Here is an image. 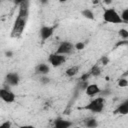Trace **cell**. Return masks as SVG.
Instances as JSON below:
<instances>
[{
    "instance_id": "cell-14",
    "label": "cell",
    "mask_w": 128,
    "mask_h": 128,
    "mask_svg": "<svg viewBox=\"0 0 128 128\" xmlns=\"http://www.w3.org/2000/svg\"><path fill=\"white\" fill-rule=\"evenodd\" d=\"M78 71H79V66L74 65V66H71V67L67 68L66 71H65V74L68 77H73L78 73Z\"/></svg>"
},
{
    "instance_id": "cell-20",
    "label": "cell",
    "mask_w": 128,
    "mask_h": 128,
    "mask_svg": "<svg viewBox=\"0 0 128 128\" xmlns=\"http://www.w3.org/2000/svg\"><path fill=\"white\" fill-rule=\"evenodd\" d=\"M118 33H119L120 37H122L123 39L128 38V30H126V29H124V28H121V29L118 31Z\"/></svg>"
},
{
    "instance_id": "cell-28",
    "label": "cell",
    "mask_w": 128,
    "mask_h": 128,
    "mask_svg": "<svg viewBox=\"0 0 128 128\" xmlns=\"http://www.w3.org/2000/svg\"><path fill=\"white\" fill-rule=\"evenodd\" d=\"M6 55H7V57H12V52L11 51H7Z\"/></svg>"
},
{
    "instance_id": "cell-9",
    "label": "cell",
    "mask_w": 128,
    "mask_h": 128,
    "mask_svg": "<svg viewBox=\"0 0 128 128\" xmlns=\"http://www.w3.org/2000/svg\"><path fill=\"white\" fill-rule=\"evenodd\" d=\"M85 92H86V94L88 96H93V95L99 94L101 92V89L97 84H89L85 88Z\"/></svg>"
},
{
    "instance_id": "cell-12",
    "label": "cell",
    "mask_w": 128,
    "mask_h": 128,
    "mask_svg": "<svg viewBox=\"0 0 128 128\" xmlns=\"http://www.w3.org/2000/svg\"><path fill=\"white\" fill-rule=\"evenodd\" d=\"M49 70H50L49 66H48L47 64H45V63H40V64H38V65L36 66V69H35L36 73H38V74H42V75H46V74H48Z\"/></svg>"
},
{
    "instance_id": "cell-8",
    "label": "cell",
    "mask_w": 128,
    "mask_h": 128,
    "mask_svg": "<svg viewBox=\"0 0 128 128\" xmlns=\"http://www.w3.org/2000/svg\"><path fill=\"white\" fill-rule=\"evenodd\" d=\"M20 81L19 75L17 73H8L6 76V83L10 86H16L18 85Z\"/></svg>"
},
{
    "instance_id": "cell-17",
    "label": "cell",
    "mask_w": 128,
    "mask_h": 128,
    "mask_svg": "<svg viewBox=\"0 0 128 128\" xmlns=\"http://www.w3.org/2000/svg\"><path fill=\"white\" fill-rule=\"evenodd\" d=\"M85 125H86L87 127H96V126L98 125V123H97L96 119H94V118H89V119L86 120Z\"/></svg>"
},
{
    "instance_id": "cell-7",
    "label": "cell",
    "mask_w": 128,
    "mask_h": 128,
    "mask_svg": "<svg viewBox=\"0 0 128 128\" xmlns=\"http://www.w3.org/2000/svg\"><path fill=\"white\" fill-rule=\"evenodd\" d=\"M54 32V27L52 26H43L40 29V37L42 40H47L49 39Z\"/></svg>"
},
{
    "instance_id": "cell-23",
    "label": "cell",
    "mask_w": 128,
    "mask_h": 128,
    "mask_svg": "<svg viewBox=\"0 0 128 128\" xmlns=\"http://www.w3.org/2000/svg\"><path fill=\"white\" fill-rule=\"evenodd\" d=\"M108 62H109V59H108L107 56H103V57L101 58V63H102L103 65H107Z\"/></svg>"
},
{
    "instance_id": "cell-5",
    "label": "cell",
    "mask_w": 128,
    "mask_h": 128,
    "mask_svg": "<svg viewBox=\"0 0 128 128\" xmlns=\"http://www.w3.org/2000/svg\"><path fill=\"white\" fill-rule=\"evenodd\" d=\"M0 98L6 102V103H13L15 101V94L10 91L9 89H5V88H1L0 89Z\"/></svg>"
},
{
    "instance_id": "cell-4",
    "label": "cell",
    "mask_w": 128,
    "mask_h": 128,
    "mask_svg": "<svg viewBox=\"0 0 128 128\" xmlns=\"http://www.w3.org/2000/svg\"><path fill=\"white\" fill-rule=\"evenodd\" d=\"M66 61V57L63 54H58V53H52L48 56V62L53 66V67H59L64 62Z\"/></svg>"
},
{
    "instance_id": "cell-25",
    "label": "cell",
    "mask_w": 128,
    "mask_h": 128,
    "mask_svg": "<svg viewBox=\"0 0 128 128\" xmlns=\"http://www.w3.org/2000/svg\"><path fill=\"white\" fill-rule=\"evenodd\" d=\"M26 1H31V0H14V2H15V4H16V5H20L21 3L26 2Z\"/></svg>"
},
{
    "instance_id": "cell-21",
    "label": "cell",
    "mask_w": 128,
    "mask_h": 128,
    "mask_svg": "<svg viewBox=\"0 0 128 128\" xmlns=\"http://www.w3.org/2000/svg\"><path fill=\"white\" fill-rule=\"evenodd\" d=\"M84 47H85V44L83 42H78L74 45V48L76 50H82V49H84Z\"/></svg>"
},
{
    "instance_id": "cell-1",
    "label": "cell",
    "mask_w": 128,
    "mask_h": 128,
    "mask_svg": "<svg viewBox=\"0 0 128 128\" xmlns=\"http://www.w3.org/2000/svg\"><path fill=\"white\" fill-rule=\"evenodd\" d=\"M27 18L28 17H24V16H20V15L17 16L16 20L14 21L12 30H11V37L12 38H19L22 35L23 30L26 26Z\"/></svg>"
},
{
    "instance_id": "cell-29",
    "label": "cell",
    "mask_w": 128,
    "mask_h": 128,
    "mask_svg": "<svg viewBox=\"0 0 128 128\" xmlns=\"http://www.w3.org/2000/svg\"><path fill=\"white\" fill-rule=\"evenodd\" d=\"M100 2V0H92V3L95 5V4H98Z\"/></svg>"
},
{
    "instance_id": "cell-27",
    "label": "cell",
    "mask_w": 128,
    "mask_h": 128,
    "mask_svg": "<svg viewBox=\"0 0 128 128\" xmlns=\"http://www.w3.org/2000/svg\"><path fill=\"white\" fill-rule=\"evenodd\" d=\"M103 1H104V3L107 4V5H109V4L112 3V0H103Z\"/></svg>"
},
{
    "instance_id": "cell-18",
    "label": "cell",
    "mask_w": 128,
    "mask_h": 128,
    "mask_svg": "<svg viewBox=\"0 0 128 128\" xmlns=\"http://www.w3.org/2000/svg\"><path fill=\"white\" fill-rule=\"evenodd\" d=\"M118 86H119V87H122V88L127 87V86H128V80L125 79V78H120V79L118 80Z\"/></svg>"
},
{
    "instance_id": "cell-2",
    "label": "cell",
    "mask_w": 128,
    "mask_h": 128,
    "mask_svg": "<svg viewBox=\"0 0 128 128\" xmlns=\"http://www.w3.org/2000/svg\"><path fill=\"white\" fill-rule=\"evenodd\" d=\"M103 20L107 23H112V24H121V23H123V20L121 19V16L113 8H108L104 11Z\"/></svg>"
},
{
    "instance_id": "cell-19",
    "label": "cell",
    "mask_w": 128,
    "mask_h": 128,
    "mask_svg": "<svg viewBox=\"0 0 128 128\" xmlns=\"http://www.w3.org/2000/svg\"><path fill=\"white\" fill-rule=\"evenodd\" d=\"M120 16H121V19L123 20V22H127L128 23V8L124 9Z\"/></svg>"
},
{
    "instance_id": "cell-24",
    "label": "cell",
    "mask_w": 128,
    "mask_h": 128,
    "mask_svg": "<svg viewBox=\"0 0 128 128\" xmlns=\"http://www.w3.org/2000/svg\"><path fill=\"white\" fill-rule=\"evenodd\" d=\"M10 126H11V124H10V122H8V121H6V122H4V123H2V124L0 125L1 128H9Z\"/></svg>"
},
{
    "instance_id": "cell-15",
    "label": "cell",
    "mask_w": 128,
    "mask_h": 128,
    "mask_svg": "<svg viewBox=\"0 0 128 128\" xmlns=\"http://www.w3.org/2000/svg\"><path fill=\"white\" fill-rule=\"evenodd\" d=\"M81 14H82V16H84L87 19H90V20H93L94 19V14H93V12L90 9H84L81 12Z\"/></svg>"
},
{
    "instance_id": "cell-6",
    "label": "cell",
    "mask_w": 128,
    "mask_h": 128,
    "mask_svg": "<svg viewBox=\"0 0 128 128\" xmlns=\"http://www.w3.org/2000/svg\"><path fill=\"white\" fill-rule=\"evenodd\" d=\"M73 49H74V45H73L72 43L67 42V41H64V42H62V43L58 46V48H57V50H56V53H58V54H63V55H67V54H70V53L73 51Z\"/></svg>"
},
{
    "instance_id": "cell-26",
    "label": "cell",
    "mask_w": 128,
    "mask_h": 128,
    "mask_svg": "<svg viewBox=\"0 0 128 128\" xmlns=\"http://www.w3.org/2000/svg\"><path fill=\"white\" fill-rule=\"evenodd\" d=\"M42 82H43V83H48V82H49V78L43 77V78H42Z\"/></svg>"
},
{
    "instance_id": "cell-11",
    "label": "cell",
    "mask_w": 128,
    "mask_h": 128,
    "mask_svg": "<svg viewBox=\"0 0 128 128\" xmlns=\"http://www.w3.org/2000/svg\"><path fill=\"white\" fill-rule=\"evenodd\" d=\"M29 2L30 1H26L23 2L19 5V13L18 15L20 16H24V17H28V13H29Z\"/></svg>"
},
{
    "instance_id": "cell-30",
    "label": "cell",
    "mask_w": 128,
    "mask_h": 128,
    "mask_svg": "<svg viewBox=\"0 0 128 128\" xmlns=\"http://www.w3.org/2000/svg\"><path fill=\"white\" fill-rule=\"evenodd\" d=\"M60 3H65V2H67V1H69V0H58Z\"/></svg>"
},
{
    "instance_id": "cell-22",
    "label": "cell",
    "mask_w": 128,
    "mask_h": 128,
    "mask_svg": "<svg viewBox=\"0 0 128 128\" xmlns=\"http://www.w3.org/2000/svg\"><path fill=\"white\" fill-rule=\"evenodd\" d=\"M90 75H91V73H90V72H87V73L83 74V75H82V77H81V80H82L83 82H86V80H88V78L90 77Z\"/></svg>"
},
{
    "instance_id": "cell-3",
    "label": "cell",
    "mask_w": 128,
    "mask_h": 128,
    "mask_svg": "<svg viewBox=\"0 0 128 128\" xmlns=\"http://www.w3.org/2000/svg\"><path fill=\"white\" fill-rule=\"evenodd\" d=\"M104 104H105V99L103 97H97L96 99L89 102L84 108L93 113H100L104 108Z\"/></svg>"
},
{
    "instance_id": "cell-16",
    "label": "cell",
    "mask_w": 128,
    "mask_h": 128,
    "mask_svg": "<svg viewBox=\"0 0 128 128\" xmlns=\"http://www.w3.org/2000/svg\"><path fill=\"white\" fill-rule=\"evenodd\" d=\"M90 73H91L92 76H95V77L96 76H99L101 74V69H100V67L97 64H95V65L92 66V68L90 70Z\"/></svg>"
},
{
    "instance_id": "cell-10",
    "label": "cell",
    "mask_w": 128,
    "mask_h": 128,
    "mask_svg": "<svg viewBox=\"0 0 128 128\" xmlns=\"http://www.w3.org/2000/svg\"><path fill=\"white\" fill-rule=\"evenodd\" d=\"M114 114H120V115H127L128 114V100L122 102L118 107L114 110Z\"/></svg>"
},
{
    "instance_id": "cell-13",
    "label": "cell",
    "mask_w": 128,
    "mask_h": 128,
    "mask_svg": "<svg viewBox=\"0 0 128 128\" xmlns=\"http://www.w3.org/2000/svg\"><path fill=\"white\" fill-rule=\"evenodd\" d=\"M54 125H55V127H57V128H68V127L72 126V122L67 121V120H63V119H60V118H59V119L55 120Z\"/></svg>"
}]
</instances>
